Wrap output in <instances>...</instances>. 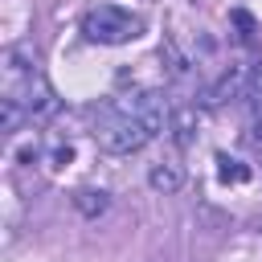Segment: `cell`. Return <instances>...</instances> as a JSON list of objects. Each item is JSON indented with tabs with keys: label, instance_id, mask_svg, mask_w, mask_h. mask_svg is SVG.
Masks as SVG:
<instances>
[{
	"label": "cell",
	"instance_id": "obj_4",
	"mask_svg": "<svg viewBox=\"0 0 262 262\" xmlns=\"http://www.w3.org/2000/svg\"><path fill=\"white\" fill-rule=\"evenodd\" d=\"M147 184L156 188V192H176L180 184H184V164L180 160H156L151 164V172H147Z\"/></svg>",
	"mask_w": 262,
	"mask_h": 262
},
{
	"label": "cell",
	"instance_id": "obj_3",
	"mask_svg": "<svg viewBox=\"0 0 262 262\" xmlns=\"http://www.w3.org/2000/svg\"><path fill=\"white\" fill-rule=\"evenodd\" d=\"M143 33V16H135L123 4H94L82 16V37L94 45H127Z\"/></svg>",
	"mask_w": 262,
	"mask_h": 262
},
{
	"label": "cell",
	"instance_id": "obj_8",
	"mask_svg": "<svg viewBox=\"0 0 262 262\" xmlns=\"http://www.w3.org/2000/svg\"><path fill=\"white\" fill-rule=\"evenodd\" d=\"M233 25L242 29V33H237V41H254V16H250V12H242V8H237V12H233Z\"/></svg>",
	"mask_w": 262,
	"mask_h": 262
},
{
	"label": "cell",
	"instance_id": "obj_6",
	"mask_svg": "<svg viewBox=\"0 0 262 262\" xmlns=\"http://www.w3.org/2000/svg\"><path fill=\"white\" fill-rule=\"evenodd\" d=\"M74 205H78L86 217H98V213H106V205H111V201H106V192H102V188H98V192H94V188H82V192L74 196Z\"/></svg>",
	"mask_w": 262,
	"mask_h": 262
},
{
	"label": "cell",
	"instance_id": "obj_1",
	"mask_svg": "<svg viewBox=\"0 0 262 262\" xmlns=\"http://www.w3.org/2000/svg\"><path fill=\"white\" fill-rule=\"evenodd\" d=\"M172 111L160 90H139L131 98H115L102 111H94V139L111 156H131L147 147L160 131H168Z\"/></svg>",
	"mask_w": 262,
	"mask_h": 262
},
{
	"label": "cell",
	"instance_id": "obj_5",
	"mask_svg": "<svg viewBox=\"0 0 262 262\" xmlns=\"http://www.w3.org/2000/svg\"><path fill=\"white\" fill-rule=\"evenodd\" d=\"M246 82H250V70L246 66H233L209 94V102H229V98H246Z\"/></svg>",
	"mask_w": 262,
	"mask_h": 262
},
{
	"label": "cell",
	"instance_id": "obj_2",
	"mask_svg": "<svg viewBox=\"0 0 262 262\" xmlns=\"http://www.w3.org/2000/svg\"><path fill=\"white\" fill-rule=\"evenodd\" d=\"M0 106L8 131H16L20 119H49L57 111V90L49 86L37 57L20 45H8L0 53Z\"/></svg>",
	"mask_w": 262,
	"mask_h": 262
},
{
	"label": "cell",
	"instance_id": "obj_7",
	"mask_svg": "<svg viewBox=\"0 0 262 262\" xmlns=\"http://www.w3.org/2000/svg\"><path fill=\"white\" fill-rule=\"evenodd\" d=\"M217 164H221V180H225V184H246V180H250V168H246L242 160L217 156Z\"/></svg>",
	"mask_w": 262,
	"mask_h": 262
}]
</instances>
